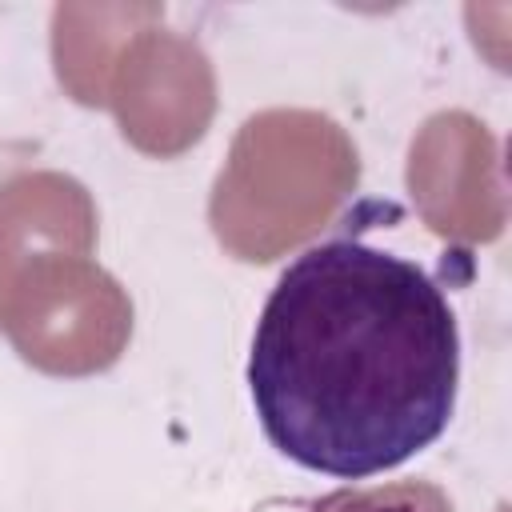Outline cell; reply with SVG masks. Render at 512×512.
Listing matches in <instances>:
<instances>
[{"instance_id":"1","label":"cell","mask_w":512,"mask_h":512,"mask_svg":"<svg viewBox=\"0 0 512 512\" xmlns=\"http://www.w3.org/2000/svg\"><path fill=\"white\" fill-rule=\"evenodd\" d=\"M460 328L444 288L408 256L340 232L276 276L248 352L268 444L292 464L368 480L452 420Z\"/></svg>"},{"instance_id":"2","label":"cell","mask_w":512,"mask_h":512,"mask_svg":"<svg viewBox=\"0 0 512 512\" xmlns=\"http://www.w3.org/2000/svg\"><path fill=\"white\" fill-rule=\"evenodd\" d=\"M248 512H316V500L312 496H268L252 504Z\"/></svg>"}]
</instances>
